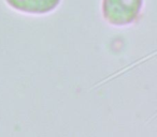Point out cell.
<instances>
[{
	"label": "cell",
	"mask_w": 157,
	"mask_h": 137,
	"mask_svg": "<svg viewBox=\"0 0 157 137\" xmlns=\"http://www.w3.org/2000/svg\"><path fill=\"white\" fill-rule=\"evenodd\" d=\"M11 7L28 13H46L58 5L59 0H7Z\"/></svg>",
	"instance_id": "7a4b0ae2"
},
{
	"label": "cell",
	"mask_w": 157,
	"mask_h": 137,
	"mask_svg": "<svg viewBox=\"0 0 157 137\" xmlns=\"http://www.w3.org/2000/svg\"><path fill=\"white\" fill-rule=\"evenodd\" d=\"M142 0H105L103 15L116 26L130 24L140 12Z\"/></svg>",
	"instance_id": "6da1fadb"
}]
</instances>
